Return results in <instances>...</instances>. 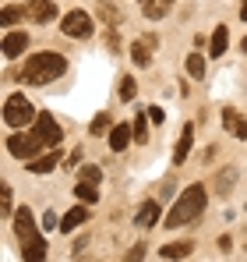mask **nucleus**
<instances>
[{"instance_id":"obj_26","label":"nucleus","mask_w":247,"mask_h":262,"mask_svg":"<svg viewBox=\"0 0 247 262\" xmlns=\"http://www.w3.org/2000/svg\"><path fill=\"white\" fill-rule=\"evenodd\" d=\"M99 167H82V181H92V184H99Z\"/></svg>"},{"instance_id":"obj_18","label":"nucleus","mask_w":247,"mask_h":262,"mask_svg":"<svg viewBox=\"0 0 247 262\" xmlns=\"http://www.w3.org/2000/svg\"><path fill=\"white\" fill-rule=\"evenodd\" d=\"M226 46H230V32H226V25H219V29L212 32V50H208V53H212V57H223Z\"/></svg>"},{"instance_id":"obj_14","label":"nucleus","mask_w":247,"mask_h":262,"mask_svg":"<svg viewBox=\"0 0 247 262\" xmlns=\"http://www.w3.org/2000/svg\"><path fill=\"white\" fill-rule=\"evenodd\" d=\"M57 163H60V152L53 149V152H46V156H36V160L29 163V170H32V174H50Z\"/></svg>"},{"instance_id":"obj_6","label":"nucleus","mask_w":247,"mask_h":262,"mask_svg":"<svg viewBox=\"0 0 247 262\" xmlns=\"http://www.w3.org/2000/svg\"><path fill=\"white\" fill-rule=\"evenodd\" d=\"M92 18L85 14V11H71V14H64V21H60V32L64 36H71V39H88L92 36Z\"/></svg>"},{"instance_id":"obj_30","label":"nucleus","mask_w":247,"mask_h":262,"mask_svg":"<svg viewBox=\"0 0 247 262\" xmlns=\"http://www.w3.org/2000/svg\"><path fill=\"white\" fill-rule=\"evenodd\" d=\"M149 117H152V124H163V117H166V114L159 110V106H152V110H149Z\"/></svg>"},{"instance_id":"obj_33","label":"nucleus","mask_w":247,"mask_h":262,"mask_svg":"<svg viewBox=\"0 0 247 262\" xmlns=\"http://www.w3.org/2000/svg\"><path fill=\"white\" fill-rule=\"evenodd\" d=\"M166 4H173V0H166Z\"/></svg>"},{"instance_id":"obj_13","label":"nucleus","mask_w":247,"mask_h":262,"mask_svg":"<svg viewBox=\"0 0 247 262\" xmlns=\"http://www.w3.org/2000/svg\"><path fill=\"white\" fill-rule=\"evenodd\" d=\"M131 138H134V128H127V124H117V128L110 131V149H113V152H124V149L131 145Z\"/></svg>"},{"instance_id":"obj_11","label":"nucleus","mask_w":247,"mask_h":262,"mask_svg":"<svg viewBox=\"0 0 247 262\" xmlns=\"http://www.w3.org/2000/svg\"><path fill=\"white\" fill-rule=\"evenodd\" d=\"M152 46H156V36L138 39V43L131 46V60H134L138 68H149V60H152Z\"/></svg>"},{"instance_id":"obj_22","label":"nucleus","mask_w":247,"mask_h":262,"mask_svg":"<svg viewBox=\"0 0 247 262\" xmlns=\"http://www.w3.org/2000/svg\"><path fill=\"white\" fill-rule=\"evenodd\" d=\"M75 195H78L82 202H95V199H99V191H95V184H92V181H78Z\"/></svg>"},{"instance_id":"obj_25","label":"nucleus","mask_w":247,"mask_h":262,"mask_svg":"<svg viewBox=\"0 0 247 262\" xmlns=\"http://www.w3.org/2000/svg\"><path fill=\"white\" fill-rule=\"evenodd\" d=\"M120 99H134V78H124L120 82Z\"/></svg>"},{"instance_id":"obj_5","label":"nucleus","mask_w":247,"mask_h":262,"mask_svg":"<svg viewBox=\"0 0 247 262\" xmlns=\"http://www.w3.org/2000/svg\"><path fill=\"white\" fill-rule=\"evenodd\" d=\"M42 145H46V142H42L36 131H32V135H11V138H7V149H11V156H18V160H36Z\"/></svg>"},{"instance_id":"obj_16","label":"nucleus","mask_w":247,"mask_h":262,"mask_svg":"<svg viewBox=\"0 0 247 262\" xmlns=\"http://www.w3.org/2000/svg\"><path fill=\"white\" fill-rule=\"evenodd\" d=\"M159 223V202H145L138 209V227H156Z\"/></svg>"},{"instance_id":"obj_31","label":"nucleus","mask_w":247,"mask_h":262,"mask_svg":"<svg viewBox=\"0 0 247 262\" xmlns=\"http://www.w3.org/2000/svg\"><path fill=\"white\" fill-rule=\"evenodd\" d=\"M240 18H244V21H247V0H244V4H240Z\"/></svg>"},{"instance_id":"obj_3","label":"nucleus","mask_w":247,"mask_h":262,"mask_svg":"<svg viewBox=\"0 0 247 262\" xmlns=\"http://www.w3.org/2000/svg\"><path fill=\"white\" fill-rule=\"evenodd\" d=\"M14 230H18V241H21V259H29V262L46 259V241L39 237L36 220H32L29 209H18V213H14Z\"/></svg>"},{"instance_id":"obj_32","label":"nucleus","mask_w":247,"mask_h":262,"mask_svg":"<svg viewBox=\"0 0 247 262\" xmlns=\"http://www.w3.org/2000/svg\"><path fill=\"white\" fill-rule=\"evenodd\" d=\"M138 4H145V0H138Z\"/></svg>"},{"instance_id":"obj_19","label":"nucleus","mask_w":247,"mask_h":262,"mask_svg":"<svg viewBox=\"0 0 247 262\" xmlns=\"http://www.w3.org/2000/svg\"><path fill=\"white\" fill-rule=\"evenodd\" d=\"M29 14V7H14V4H7L4 11H0V25H14V21H21Z\"/></svg>"},{"instance_id":"obj_27","label":"nucleus","mask_w":247,"mask_h":262,"mask_svg":"<svg viewBox=\"0 0 247 262\" xmlns=\"http://www.w3.org/2000/svg\"><path fill=\"white\" fill-rule=\"evenodd\" d=\"M0 213H4V216L11 213V188H4V191H0Z\"/></svg>"},{"instance_id":"obj_7","label":"nucleus","mask_w":247,"mask_h":262,"mask_svg":"<svg viewBox=\"0 0 247 262\" xmlns=\"http://www.w3.org/2000/svg\"><path fill=\"white\" fill-rule=\"evenodd\" d=\"M36 135H39L50 149H57V145H60V138H64L60 124L53 121V114H39V117H36Z\"/></svg>"},{"instance_id":"obj_28","label":"nucleus","mask_w":247,"mask_h":262,"mask_svg":"<svg viewBox=\"0 0 247 262\" xmlns=\"http://www.w3.org/2000/svg\"><path fill=\"white\" fill-rule=\"evenodd\" d=\"M233 181H237V174H233V170H226V174H219V177H215V184H219V188H230Z\"/></svg>"},{"instance_id":"obj_24","label":"nucleus","mask_w":247,"mask_h":262,"mask_svg":"<svg viewBox=\"0 0 247 262\" xmlns=\"http://www.w3.org/2000/svg\"><path fill=\"white\" fill-rule=\"evenodd\" d=\"M106 128H110V114H95V121H92L88 131H92V135H103Z\"/></svg>"},{"instance_id":"obj_4","label":"nucleus","mask_w":247,"mask_h":262,"mask_svg":"<svg viewBox=\"0 0 247 262\" xmlns=\"http://www.w3.org/2000/svg\"><path fill=\"white\" fill-rule=\"evenodd\" d=\"M39 114H36V106L21 96V92H14V96H7V106H4V121L11 124V128H25V124H32Z\"/></svg>"},{"instance_id":"obj_2","label":"nucleus","mask_w":247,"mask_h":262,"mask_svg":"<svg viewBox=\"0 0 247 262\" xmlns=\"http://www.w3.org/2000/svg\"><path fill=\"white\" fill-rule=\"evenodd\" d=\"M64 71H67V60L60 53H32L25 60V68H21V78L29 85H46V82L60 78Z\"/></svg>"},{"instance_id":"obj_10","label":"nucleus","mask_w":247,"mask_h":262,"mask_svg":"<svg viewBox=\"0 0 247 262\" xmlns=\"http://www.w3.org/2000/svg\"><path fill=\"white\" fill-rule=\"evenodd\" d=\"M0 50H4V57H21V53L29 50V36H25V32H7L4 43H0Z\"/></svg>"},{"instance_id":"obj_9","label":"nucleus","mask_w":247,"mask_h":262,"mask_svg":"<svg viewBox=\"0 0 247 262\" xmlns=\"http://www.w3.org/2000/svg\"><path fill=\"white\" fill-rule=\"evenodd\" d=\"M29 18L50 25V21L57 18V4H53V0H32V4H29Z\"/></svg>"},{"instance_id":"obj_15","label":"nucleus","mask_w":247,"mask_h":262,"mask_svg":"<svg viewBox=\"0 0 247 262\" xmlns=\"http://www.w3.org/2000/svg\"><path fill=\"white\" fill-rule=\"evenodd\" d=\"M85 220H88V209H85V206H75V209H71L67 216L60 220V230H78Z\"/></svg>"},{"instance_id":"obj_17","label":"nucleus","mask_w":247,"mask_h":262,"mask_svg":"<svg viewBox=\"0 0 247 262\" xmlns=\"http://www.w3.org/2000/svg\"><path fill=\"white\" fill-rule=\"evenodd\" d=\"M191 252H194L191 241H177V245H166L163 248V259H187Z\"/></svg>"},{"instance_id":"obj_29","label":"nucleus","mask_w":247,"mask_h":262,"mask_svg":"<svg viewBox=\"0 0 247 262\" xmlns=\"http://www.w3.org/2000/svg\"><path fill=\"white\" fill-rule=\"evenodd\" d=\"M42 227H46V230H53V227H60V223H57V216H53V209H50V213L42 216Z\"/></svg>"},{"instance_id":"obj_21","label":"nucleus","mask_w":247,"mask_h":262,"mask_svg":"<svg viewBox=\"0 0 247 262\" xmlns=\"http://www.w3.org/2000/svg\"><path fill=\"white\" fill-rule=\"evenodd\" d=\"M187 75L191 78H205V57L202 53H191L187 57Z\"/></svg>"},{"instance_id":"obj_20","label":"nucleus","mask_w":247,"mask_h":262,"mask_svg":"<svg viewBox=\"0 0 247 262\" xmlns=\"http://www.w3.org/2000/svg\"><path fill=\"white\" fill-rule=\"evenodd\" d=\"M149 121H152L149 114H141V110L134 114V124H131V128H134V138H138V142H149Z\"/></svg>"},{"instance_id":"obj_1","label":"nucleus","mask_w":247,"mask_h":262,"mask_svg":"<svg viewBox=\"0 0 247 262\" xmlns=\"http://www.w3.org/2000/svg\"><path fill=\"white\" fill-rule=\"evenodd\" d=\"M205 202H208V191L202 184H191L180 191L177 206L166 213V227H184V223H194V220L205 213Z\"/></svg>"},{"instance_id":"obj_12","label":"nucleus","mask_w":247,"mask_h":262,"mask_svg":"<svg viewBox=\"0 0 247 262\" xmlns=\"http://www.w3.org/2000/svg\"><path fill=\"white\" fill-rule=\"evenodd\" d=\"M191 142H194V124H184V131H180V142H177V149H173V163H184V160H187Z\"/></svg>"},{"instance_id":"obj_23","label":"nucleus","mask_w":247,"mask_h":262,"mask_svg":"<svg viewBox=\"0 0 247 262\" xmlns=\"http://www.w3.org/2000/svg\"><path fill=\"white\" fill-rule=\"evenodd\" d=\"M141 7H145V14H149V18H159V14L166 11V0H145Z\"/></svg>"},{"instance_id":"obj_8","label":"nucleus","mask_w":247,"mask_h":262,"mask_svg":"<svg viewBox=\"0 0 247 262\" xmlns=\"http://www.w3.org/2000/svg\"><path fill=\"white\" fill-rule=\"evenodd\" d=\"M223 128L230 131L233 138H240V142H247V117H240L233 106H223Z\"/></svg>"}]
</instances>
